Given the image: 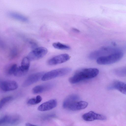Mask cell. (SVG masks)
I'll list each match as a JSON object with an SVG mask.
<instances>
[{"mask_svg":"<svg viewBox=\"0 0 126 126\" xmlns=\"http://www.w3.org/2000/svg\"><path fill=\"white\" fill-rule=\"evenodd\" d=\"M99 70L95 68L82 69L77 71L69 79V81L72 84H75L82 80L93 78L99 73Z\"/></svg>","mask_w":126,"mask_h":126,"instance_id":"cell-1","label":"cell"},{"mask_svg":"<svg viewBox=\"0 0 126 126\" xmlns=\"http://www.w3.org/2000/svg\"><path fill=\"white\" fill-rule=\"evenodd\" d=\"M121 51L109 55L100 57L96 60L97 63L100 65H108L113 64L120 61L123 56Z\"/></svg>","mask_w":126,"mask_h":126,"instance_id":"cell-2","label":"cell"},{"mask_svg":"<svg viewBox=\"0 0 126 126\" xmlns=\"http://www.w3.org/2000/svg\"><path fill=\"white\" fill-rule=\"evenodd\" d=\"M71 71V69L68 67L52 70L45 73L41 79L43 81H47L57 77L65 76L70 73Z\"/></svg>","mask_w":126,"mask_h":126,"instance_id":"cell-3","label":"cell"},{"mask_svg":"<svg viewBox=\"0 0 126 126\" xmlns=\"http://www.w3.org/2000/svg\"><path fill=\"white\" fill-rule=\"evenodd\" d=\"M120 51L119 49L117 48L103 47L91 52L89 54V57L91 60L97 59L100 57L107 55H108Z\"/></svg>","mask_w":126,"mask_h":126,"instance_id":"cell-4","label":"cell"},{"mask_svg":"<svg viewBox=\"0 0 126 126\" xmlns=\"http://www.w3.org/2000/svg\"><path fill=\"white\" fill-rule=\"evenodd\" d=\"M47 49L44 47H40L34 49L27 56L30 61L40 59L45 56L47 52Z\"/></svg>","mask_w":126,"mask_h":126,"instance_id":"cell-5","label":"cell"},{"mask_svg":"<svg viewBox=\"0 0 126 126\" xmlns=\"http://www.w3.org/2000/svg\"><path fill=\"white\" fill-rule=\"evenodd\" d=\"M82 119L85 121H91L95 120H105L107 117L105 115L90 111L83 114L82 116Z\"/></svg>","mask_w":126,"mask_h":126,"instance_id":"cell-6","label":"cell"},{"mask_svg":"<svg viewBox=\"0 0 126 126\" xmlns=\"http://www.w3.org/2000/svg\"><path fill=\"white\" fill-rule=\"evenodd\" d=\"M70 58L69 55L66 53L55 56L49 59L47 64L50 65H54L62 63L68 60Z\"/></svg>","mask_w":126,"mask_h":126,"instance_id":"cell-7","label":"cell"},{"mask_svg":"<svg viewBox=\"0 0 126 126\" xmlns=\"http://www.w3.org/2000/svg\"><path fill=\"white\" fill-rule=\"evenodd\" d=\"M44 73V72H40L30 75L23 82V86L24 87H27L36 83L42 79Z\"/></svg>","mask_w":126,"mask_h":126,"instance_id":"cell-8","label":"cell"},{"mask_svg":"<svg viewBox=\"0 0 126 126\" xmlns=\"http://www.w3.org/2000/svg\"><path fill=\"white\" fill-rule=\"evenodd\" d=\"M19 117L17 115H6L0 118V125L16 124L19 122Z\"/></svg>","mask_w":126,"mask_h":126,"instance_id":"cell-9","label":"cell"},{"mask_svg":"<svg viewBox=\"0 0 126 126\" xmlns=\"http://www.w3.org/2000/svg\"><path fill=\"white\" fill-rule=\"evenodd\" d=\"M18 87L17 82L14 80H4L0 83V87L1 90L4 92L14 90Z\"/></svg>","mask_w":126,"mask_h":126,"instance_id":"cell-10","label":"cell"},{"mask_svg":"<svg viewBox=\"0 0 126 126\" xmlns=\"http://www.w3.org/2000/svg\"><path fill=\"white\" fill-rule=\"evenodd\" d=\"M57 104L56 99H51L42 104L38 107V110L41 111L49 110L55 108Z\"/></svg>","mask_w":126,"mask_h":126,"instance_id":"cell-11","label":"cell"},{"mask_svg":"<svg viewBox=\"0 0 126 126\" xmlns=\"http://www.w3.org/2000/svg\"><path fill=\"white\" fill-rule=\"evenodd\" d=\"M108 89L109 90H116L126 94V83L120 81L113 82L108 87Z\"/></svg>","mask_w":126,"mask_h":126,"instance_id":"cell-12","label":"cell"},{"mask_svg":"<svg viewBox=\"0 0 126 126\" xmlns=\"http://www.w3.org/2000/svg\"><path fill=\"white\" fill-rule=\"evenodd\" d=\"M88 105V103L86 101H78L71 105L67 109L73 111L81 110L86 108Z\"/></svg>","mask_w":126,"mask_h":126,"instance_id":"cell-13","label":"cell"},{"mask_svg":"<svg viewBox=\"0 0 126 126\" xmlns=\"http://www.w3.org/2000/svg\"><path fill=\"white\" fill-rule=\"evenodd\" d=\"M52 83H48L35 86L32 89V92L34 94H39L51 89L53 87Z\"/></svg>","mask_w":126,"mask_h":126,"instance_id":"cell-14","label":"cell"},{"mask_svg":"<svg viewBox=\"0 0 126 126\" xmlns=\"http://www.w3.org/2000/svg\"><path fill=\"white\" fill-rule=\"evenodd\" d=\"M79 96L75 94H71L68 96L64 101L63 107L65 109H67L69 106L74 102L79 101Z\"/></svg>","mask_w":126,"mask_h":126,"instance_id":"cell-15","label":"cell"},{"mask_svg":"<svg viewBox=\"0 0 126 126\" xmlns=\"http://www.w3.org/2000/svg\"><path fill=\"white\" fill-rule=\"evenodd\" d=\"M10 17L23 22H27L29 19L27 17L19 13L14 12H10L7 13Z\"/></svg>","mask_w":126,"mask_h":126,"instance_id":"cell-16","label":"cell"},{"mask_svg":"<svg viewBox=\"0 0 126 126\" xmlns=\"http://www.w3.org/2000/svg\"><path fill=\"white\" fill-rule=\"evenodd\" d=\"M28 70L20 66L17 67L14 75L17 77H22L25 75Z\"/></svg>","mask_w":126,"mask_h":126,"instance_id":"cell-17","label":"cell"},{"mask_svg":"<svg viewBox=\"0 0 126 126\" xmlns=\"http://www.w3.org/2000/svg\"><path fill=\"white\" fill-rule=\"evenodd\" d=\"M52 46L55 48L61 50H68L70 48L69 46L59 42L54 43Z\"/></svg>","mask_w":126,"mask_h":126,"instance_id":"cell-18","label":"cell"},{"mask_svg":"<svg viewBox=\"0 0 126 126\" xmlns=\"http://www.w3.org/2000/svg\"><path fill=\"white\" fill-rule=\"evenodd\" d=\"M42 98L39 95H38L35 98L29 99L27 101V103L30 105H34L40 103L42 101Z\"/></svg>","mask_w":126,"mask_h":126,"instance_id":"cell-19","label":"cell"},{"mask_svg":"<svg viewBox=\"0 0 126 126\" xmlns=\"http://www.w3.org/2000/svg\"><path fill=\"white\" fill-rule=\"evenodd\" d=\"M30 61L27 56L25 57L22 61L20 66L23 68L29 70L30 66Z\"/></svg>","mask_w":126,"mask_h":126,"instance_id":"cell-20","label":"cell"},{"mask_svg":"<svg viewBox=\"0 0 126 126\" xmlns=\"http://www.w3.org/2000/svg\"><path fill=\"white\" fill-rule=\"evenodd\" d=\"M13 97L11 96H8L2 98L0 101V109H1L7 103L12 100Z\"/></svg>","mask_w":126,"mask_h":126,"instance_id":"cell-21","label":"cell"},{"mask_svg":"<svg viewBox=\"0 0 126 126\" xmlns=\"http://www.w3.org/2000/svg\"><path fill=\"white\" fill-rule=\"evenodd\" d=\"M17 67V65L16 64L11 65L7 70V73L9 75H14Z\"/></svg>","mask_w":126,"mask_h":126,"instance_id":"cell-22","label":"cell"},{"mask_svg":"<svg viewBox=\"0 0 126 126\" xmlns=\"http://www.w3.org/2000/svg\"><path fill=\"white\" fill-rule=\"evenodd\" d=\"M116 73L120 75H126V69L125 68H120L115 71Z\"/></svg>","mask_w":126,"mask_h":126,"instance_id":"cell-23","label":"cell"},{"mask_svg":"<svg viewBox=\"0 0 126 126\" xmlns=\"http://www.w3.org/2000/svg\"><path fill=\"white\" fill-rule=\"evenodd\" d=\"M72 30L75 32H80V31L79 30L76 28H73L72 29Z\"/></svg>","mask_w":126,"mask_h":126,"instance_id":"cell-24","label":"cell"},{"mask_svg":"<svg viewBox=\"0 0 126 126\" xmlns=\"http://www.w3.org/2000/svg\"><path fill=\"white\" fill-rule=\"evenodd\" d=\"M26 126H34L32 124H31L30 123H27L25 124Z\"/></svg>","mask_w":126,"mask_h":126,"instance_id":"cell-25","label":"cell"}]
</instances>
